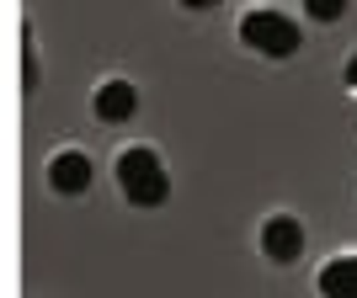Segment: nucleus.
<instances>
[{
  "label": "nucleus",
  "mask_w": 357,
  "mask_h": 298,
  "mask_svg": "<svg viewBox=\"0 0 357 298\" xmlns=\"http://www.w3.org/2000/svg\"><path fill=\"white\" fill-rule=\"evenodd\" d=\"M240 38H245L256 54H267V59H288V54L298 48V27L283 11H251L245 22H240Z\"/></svg>",
  "instance_id": "nucleus-2"
},
{
  "label": "nucleus",
  "mask_w": 357,
  "mask_h": 298,
  "mask_svg": "<svg viewBox=\"0 0 357 298\" xmlns=\"http://www.w3.org/2000/svg\"><path fill=\"white\" fill-rule=\"evenodd\" d=\"M48 187L64 192V197L86 192V187H91V160L80 155V149H59V155L48 160Z\"/></svg>",
  "instance_id": "nucleus-3"
},
{
  "label": "nucleus",
  "mask_w": 357,
  "mask_h": 298,
  "mask_svg": "<svg viewBox=\"0 0 357 298\" xmlns=\"http://www.w3.org/2000/svg\"><path fill=\"white\" fill-rule=\"evenodd\" d=\"M320 293L326 298H357V256H331L320 267Z\"/></svg>",
  "instance_id": "nucleus-6"
},
{
  "label": "nucleus",
  "mask_w": 357,
  "mask_h": 298,
  "mask_svg": "<svg viewBox=\"0 0 357 298\" xmlns=\"http://www.w3.org/2000/svg\"><path fill=\"white\" fill-rule=\"evenodd\" d=\"M347 80H352V86H357V54H352V59H347Z\"/></svg>",
  "instance_id": "nucleus-8"
},
{
  "label": "nucleus",
  "mask_w": 357,
  "mask_h": 298,
  "mask_svg": "<svg viewBox=\"0 0 357 298\" xmlns=\"http://www.w3.org/2000/svg\"><path fill=\"white\" fill-rule=\"evenodd\" d=\"M261 251H267L272 261H298V251H304V229H298V219H267V229H261Z\"/></svg>",
  "instance_id": "nucleus-4"
},
{
  "label": "nucleus",
  "mask_w": 357,
  "mask_h": 298,
  "mask_svg": "<svg viewBox=\"0 0 357 298\" xmlns=\"http://www.w3.org/2000/svg\"><path fill=\"white\" fill-rule=\"evenodd\" d=\"M139 112V91L128 86V80H107L102 91H96V118L102 123H128Z\"/></svg>",
  "instance_id": "nucleus-5"
},
{
  "label": "nucleus",
  "mask_w": 357,
  "mask_h": 298,
  "mask_svg": "<svg viewBox=\"0 0 357 298\" xmlns=\"http://www.w3.org/2000/svg\"><path fill=\"white\" fill-rule=\"evenodd\" d=\"M342 11H347L342 0H310V16H314V22H336Z\"/></svg>",
  "instance_id": "nucleus-7"
},
{
  "label": "nucleus",
  "mask_w": 357,
  "mask_h": 298,
  "mask_svg": "<svg viewBox=\"0 0 357 298\" xmlns=\"http://www.w3.org/2000/svg\"><path fill=\"white\" fill-rule=\"evenodd\" d=\"M118 187H123L128 203L155 208V203H165V192H171V176L160 171V155H155V149H123L118 155Z\"/></svg>",
  "instance_id": "nucleus-1"
}]
</instances>
